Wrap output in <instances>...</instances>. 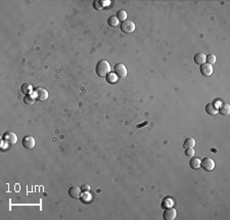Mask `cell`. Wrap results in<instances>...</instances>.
Returning <instances> with one entry per match:
<instances>
[{
	"label": "cell",
	"mask_w": 230,
	"mask_h": 220,
	"mask_svg": "<svg viewBox=\"0 0 230 220\" xmlns=\"http://www.w3.org/2000/svg\"><path fill=\"white\" fill-rule=\"evenodd\" d=\"M2 140L8 145H14L15 143H17V135L13 131H7L2 136Z\"/></svg>",
	"instance_id": "7a4b0ae2"
},
{
	"label": "cell",
	"mask_w": 230,
	"mask_h": 220,
	"mask_svg": "<svg viewBox=\"0 0 230 220\" xmlns=\"http://www.w3.org/2000/svg\"><path fill=\"white\" fill-rule=\"evenodd\" d=\"M117 17H118V20H119V21H121L123 23V22L127 21V12H125L124 9L119 10L118 13H117Z\"/></svg>",
	"instance_id": "ac0fdd59"
},
{
	"label": "cell",
	"mask_w": 230,
	"mask_h": 220,
	"mask_svg": "<svg viewBox=\"0 0 230 220\" xmlns=\"http://www.w3.org/2000/svg\"><path fill=\"white\" fill-rule=\"evenodd\" d=\"M119 23H120V21L118 20V17H116V15H111V17H109L108 20V24L111 27H114V28L119 25Z\"/></svg>",
	"instance_id": "2e32d148"
},
{
	"label": "cell",
	"mask_w": 230,
	"mask_h": 220,
	"mask_svg": "<svg viewBox=\"0 0 230 220\" xmlns=\"http://www.w3.org/2000/svg\"><path fill=\"white\" fill-rule=\"evenodd\" d=\"M104 1H101V0H95L94 2H93V7L95 8V9H102V8L104 7Z\"/></svg>",
	"instance_id": "44dd1931"
},
{
	"label": "cell",
	"mask_w": 230,
	"mask_h": 220,
	"mask_svg": "<svg viewBox=\"0 0 230 220\" xmlns=\"http://www.w3.org/2000/svg\"><path fill=\"white\" fill-rule=\"evenodd\" d=\"M218 113H220L223 116H228L230 114V106L226 103H221L220 106L218 108Z\"/></svg>",
	"instance_id": "7c38bea8"
},
{
	"label": "cell",
	"mask_w": 230,
	"mask_h": 220,
	"mask_svg": "<svg viewBox=\"0 0 230 220\" xmlns=\"http://www.w3.org/2000/svg\"><path fill=\"white\" fill-rule=\"evenodd\" d=\"M32 91H33V86L31 85V84H29V83L23 84V86H22V92L28 95L29 93L32 92Z\"/></svg>",
	"instance_id": "e0dca14e"
},
{
	"label": "cell",
	"mask_w": 230,
	"mask_h": 220,
	"mask_svg": "<svg viewBox=\"0 0 230 220\" xmlns=\"http://www.w3.org/2000/svg\"><path fill=\"white\" fill-rule=\"evenodd\" d=\"M34 96L39 101H46L48 98V92L45 88H37L34 91Z\"/></svg>",
	"instance_id": "52a82bcc"
},
{
	"label": "cell",
	"mask_w": 230,
	"mask_h": 220,
	"mask_svg": "<svg viewBox=\"0 0 230 220\" xmlns=\"http://www.w3.org/2000/svg\"><path fill=\"white\" fill-rule=\"evenodd\" d=\"M96 74L98 75L99 77H106L108 76L111 72V65L108 61L106 59H101L97 63L96 65Z\"/></svg>",
	"instance_id": "6da1fadb"
},
{
	"label": "cell",
	"mask_w": 230,
	"mask_h": 220,
	"mask_svg": "<svg viewBox=\"0 0 230 220\" xmlns=\"http://www.w3.org/2000/svg\"><path fill=\"white\" fill-rule=\"evenodd\" d=\"M115 73L119 78H124L127 77V74H128V71H127V68L124 64H117L115 66Z\"/></svg>",
	"instance_id": "3957f363"
},
{
	"label": "cell",
	"mask_w": 230,
	"mask_h": 220,
	"mask_svg": "<svg viewBox=\"0 0 230 220\" xmlns=\"http://www.w3.org/2000/svg\"><path fill=\"white\" fill-rule=\"evenodd\" d=\"M206 61L208 62L207 64H210V65H215L216 64V55L215 54H209L207 55V59Z\"/></svg>",
	"instance_id": "7402d4cb"
},
{
	"label": "cell",
	"mask_w": 230,
	"mask_h": 220,
	"mask_svg": "<svg viewBox=\"0 0 230 220\" xmlns=\"http://www.w3.org/2000/svg\"><path fill=\"white\" fill-rule=\"evenodd\" d=\"M194 145H195V139H194L193 137H188V138H186L184 141V143H183L184 148H194Z\"/></svg>",
	"instance_id": "5bb4252c"
},
{
	"label": "cell",
	"mask_w": 230,
	"mask_h": 220,
	"mask_svg": "<svg viewBox=\"0 0 230 220\" xmlns=\"http://www.w3.org/2000/svg\"><path fill=\"white\" fill-rule=\"evenodd\" d=\"M206 112L211 116H215V115L218 114V108L215 103H210L206 106Z\"/></svg>",
	"instance_id": "8fae6325"
},
{
	"label": "cell",
	"mask_w": 230,
	"mask_h": 220,
	"mask_svg": "<svg viewBox=\"0 0 230 220\" xmlns=\"http://www.w3.org/2000/svg\"><path fill=\"white\" fill-rule=\"evenodd\" d=\"M35 98H36V97H35L34 95L28 94V95H26V96H25L24 103L26 104H33L35 103Z\"/></svg>",
	"instance_id": "ffe728a7"
},
{
	"label": "cell",
	"mask_w": 230,
	"mask_h": 220,
	"mask_svg": "<svg viewBox=\"0 0 230 220\" xmlns=\"http://www.w3.org/2000/svg\"><path fill=\"white\" fill-rule=\"evenodd\" d=\"M189 166L192 169H194V170H196V169L200 167V160L198 158H192L190 160V162H189Z\"/></svg>",
	"instance_id": "9a60e30c"
},
{
	"label": "cell",
	"mask_w": 230,
	"mask_h": 220,
	"mask_svg": "<svg viewBox=\"0 0 230 220\" xmlns=\"http://www.w3.org/2000/svg\"><path fill=\"white\" fill-rule=\"evenodd\" d=\"M147 124H148V121H145V122H143V123H142V124H138V125L136 126V127H137V128H142V127H143V126L147 125Z\"/></svg>",
	"instance_id": "4316f807"
},
{
	"label": "cell",
	"mask_w": 230,
	"mask_h": 220,
	"mask_svg": "<svg viewBox=\"0 0 230 220\" xmlns=\"http://www.w3.org/2000/svg\"><path fill=\"white\" fill-rule=\"evenodd\" d=\"M23 145L25 146L26 148H29V150H32L34 148V146L36 145V140L33 136L31 135H27L23 138V141H22Z\"/></svg>",
	"instance_id": "8992f818"
},
{
	"label": "cell",
	"mask_w": 230,
	"mask_h": 220,
	"mask_svg": "<svg viewBox=\"0 0 230 220\" xmlns=\"http://www.w3.org/2000/svg\"><path fill=\"white\" fill-rule=\"evenodd\" d=\"M176 216H177V211H176V209L172 207L167 208L165 210L164 214H163V217L166 220H174L176 218Z\"/></svg>",
	"instance_id": "ba28073f"
},
{
	"label": "cell",
	"mask_w": 230,
	"mask_h": 220,
	"mask_svg": "<svg viewBox=\"0 0 230 220\" xmlns=\"http://www.w3.org/2000/svg\"><path fill=\"white\" fill-rule=\"evenodd\" d=\"M121 30L124 33L131 34L135 31V24L132 21H125L121 24Z\"/></svg>",
	"instance_id": "277c9868"
},
{
	"label": "cell",
	"mask_w": 230,
	"mask_h": 220,
	"mask_svg": "<svg viewBox=\"0 0 230 220\" xmlns=\"http://www.w3.org/2000/svg\"><path fill=\"white\" fill-rule=\"evenodd\" d=\"M91 199H92V195H91L90 192H83V195H82V201L89 202V201H91Z\"/></svg>",
	"instance_id": "603a6c76"
},
{
	"label": "cell",
	"mask_w": 230,
	"mask_h": 220,
	"mask_svg": "<svg viewBox=\"0 0 230 220\" xmlns=\"http://www.w3.org/2000/svg\"><path fill=\"white\" fill-rule=\"evenodd\" d=\"M106 80L109 83H114V82H116L118 80V77L115 74H108V76L106 77Z\"/></svg>",
	"instance_id": "cb8c5ba5"
},
{
	"label": "cell",
	"mask_w": 230,
	"mask_h": 220,
	"mask_svg": "<svg viewBox=\"0 0 230 220\" xmlns=\"http://www.w3.org/2000/svg\"><path fill=\"white\" fill-rule=\"evenodd\" d=\"M173 205H174V201L172 199H165L162 203V207L164 209L173 207Z\"/></svg>",
	"instance_id": "d6986e66"
},
{
	"label": "cell",
	"mask_w": 230,
	"mask_h": 220,
	"mask_svg": "<svg viewBox=\"0 0 230 220\" xmlns=\"http://www.w3.org/2000/svg\"><path fill=\"white\" fill-rule=\"evenodd\" d=\"M81 190H83V192H89V190H90V186H89V184H83Z\"/></svg>",
	"instance_id": "484cf974"
},
{
	"label": "cell",
	"mask_w": 230,
	"mask_h": 220,
	"mask_svg": "<svg viewBox=\"0 0 230 220\" xmlns=\"http://www.w3.org/2000/svg\"><path fill=\"white\" fill-rule=\"evenodd\" d=\"M206 54L203 52H200V53H196L194 55V63L197 64V65H203V64L206 63Z\"/></svg>",
	"instance_id": "4fadbf2b"
},
{
	"label": "cell",
	"mask_w": 230,
	"mask_h": 220,
	"mask_svg": "<svg viewBox=\"0 0 230 220\" xmlns=\"http://www.w3.org/2000/svg\"><path fill=\"white\" fill-rule=\"evenodd\" d=\"M200 166L207 171H212L215 168V162L212 158L206 157L203 161H200Z\"/></svg>",
	"instance_id": "5b68a950"
},
{
	"label": "cell",
	"mask_w": 230,
	"mask_h": 220,
	"mask_svg": "<svg viewBox=\"0 0 230 220\" xmlns=\"http://www.w3.org/2000/svg\"><path fill=\"white\" fill-rule=\"evenodd\" d=\"M200 73H202L203 76H206V77H209L213 74V67L210 64H203L200 65Z\"/></svg>",
	"instance_id": "9c48e42d"
},
{
	"label": "cell",
	"mask_w": 230,
	"mask_h": 220,
	"mask_svg": "<svg viewBox=\"0 0 230 220\" xmlns=\"http://www.w3.org/2000/svg\"><path fill=\"white\" fill-rule=\"evenodd\" d=\"M185 155L187 156V157H193V155H194V150H193V148H185Z\"/></svg>",
	"instance_id": "d4e9b609"
},
{
	"label": "cell",
	"mask_w": 230,
	"mask_h": 220,
	"mask_svg": "<svg viewBox=\"0 0 230 220\" xmlns=\"http://www.w3.org/2000/svg\"><path fill=\"white\" fill-rule=\"evenodd\" d=\"M81 192H82V190L77 185H73L69 188V195H70V197L73 198V199H79L82 194Z\"/></svg>",
	"instance_id": "30bf717a"
}]
</instances>
